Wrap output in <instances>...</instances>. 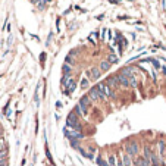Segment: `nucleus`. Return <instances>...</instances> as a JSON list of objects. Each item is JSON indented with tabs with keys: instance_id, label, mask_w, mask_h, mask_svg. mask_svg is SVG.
I'll use <instances>...</instances> for the list:
<instances>
[{
	"instance_id": "nucleus-4",
	"label": "nucleus",
	"mask_w": 166,
	"mask_h": 166,
	"mask_svg": "<svg viewBox=\"0 0 166 166\" xmlns=\"http://www.w3.org/2000/svg\"><path fill=\"white\" fill-rule=\"evenodd\" d=\"M65 134H66V137H69L71 140H80V138L84 137L81 131H76V129H72V128H66Z\"/></svg>"
},
{
	"instance_id": "nucleus-23",
	"label": "nucleus",
	"mask_w": 166,
	"mask_h": 166,
	"mask_svg": "<svg viewBox=\"0 0 166 166\" xmlns=\"http://www.w3.org/2000/svg\"><path fill=\"white\" fill-rule=\"evenodd\" d=\"M49 2V0H38V7H40V9H44V7H46V3Z\"/></svg>"
},
{
	"instance_id": "nucleus-27",
	"label": "nucleus",
	"mask_w": 166,
	"mask_h": 166,
	"mask_svg": "<svg viewBox=\"0 0 166 166\" xmlns=\"http://www.w3.org/2000/svg\"><path fill=\"white\" fill-rule=\"evenodd\" d=\"M0 147H5V141H3V138H0Z\"/></svg>"
},
{
	"instance_id": "nucleus-9",
	"label": "nucleus",
	"mask_w": 166,
	"mask_h": 166,
	"mask_svg": "<svg viewBox=\"0 0 166 166\" xmlns=\"http://www.w3.org/2000/svg\"><path fill=\"white\" fill-rule=\"evenodd\" d=\"M115 76H116V80H118V82H119L121 85L129 87V81H128V78H126V76H124L122 74H118V75H115Z\"/></svg>"
},
{
	"instance_id": "nucleus-14",
	"label": "nucleus",
	"mask_w": 166,
	"mask_h": 166,
	"mask_svg": "<svg viewBox=\"0 0 166 166\" xmlns=\"http://www.w3.org/2000/svg\"><path fill=\"white\" fill-rule=\"evenodd\" d=\"M137 165L138 166H150V162H148L147 159H144V157H138V159H137Z\"/></svg>"
},
{
	"instance_id": "nucleus-32",
	"label": "nucleus",
	"mask_w": 166,
	"mask_h": 166,
	"mask_svg": "<svg viewBox=\"0 0 166 166\" xmlns=\"http://www.w3.org/2000/svg\"><path fill=\"white\" fill-rule=\"evenodd\" d=\"M31 2H36V0H31Z\"/></svg>"
},
{
	"instance_id": "nucleus-31",
	"label": "nucleus",
	"mask_w": 166,
	"mask_h": 166,
	"mask_svg": "<svg viewBox=\"0 0 166 166\" xmlns=\"http://www.w3.org/2000/svg\"><path fill=\"white\" fill-rule=\"evenodd\" d=\"M163 72H165V75H166V68H165V69H163Z\"/></svg>"
},
{
	"instance_id": "nucleus-29",
	"label": "nucleus",
	"mask_w": 166,
	"mask_h": 166,
	"mask_svg": "<svg viewBox=\"0 0 166 166\" xmlns=\"http://www.w3.org/2000/svg\"><path fill=\"white\" fill-rule=\"evenodd\" d=\"M56 107H57V109H59V107H62V103L57 101V103H56Z\"/></svg>"
},
{
	"instance_id": "nucleus-20",
	"label": "nucleus",
	"mask_w": 166,
	"mask_h": 166,
	"mask_svg": "<svg viewBox=\"0 0 166 166\" xmlns=\"http://www.w3.org/2000/svg\"><path fill=\"white\" fill-rule=\"evenodd\" d=\"M97 38H99L97 32H91V34H90V41H91V43H96V41H97Z\"/></svg>"
},
{
	"instance_id": "nucleus-16",
	"label": "nucleus",
	"mask_w": 166,
	"mask_h": 166,
	"mask_svg": "<svg viewBox=\"0 0 166 166\" xmlns=\"http://www.w3.org/2000/svg\"><path fill=\"white\" fill-rule=\"evenodd\" d=\"M118 60H119V57H118L116 55H113V53H110V55L107 56V62H109V63H116Z\"/></svg>"
},
{
	"instance_id": "nucleus-30",
	"label": "nucleus",
	"mask_w": 166,
	"mask_h": 166,
	"mask_svg": "<svg viewBox=\"0 0 166 166\" xmlns=\"http://www.w3.org/2000/svg\"><path fill=\"white\" fill-rule=\"evenodd\" d=\"M3 137V128H0V138Z\"/></svg>"
},
{
	"instance_id": "nucleus-11",
	"label": "nucleus",
	"mask_w": 166,
	"mask_h": 166,
	"mask_svg": "<svg viewBox=\"0 0 166 166\" xmlns=\"http://www.w3.org/2000/svg\"><path fill=\"white\" fill-rule=\"evenodd\" d=\"M80 104H82V106H85L87 109H88L91 106V100L88 99V96H82L81 100H80Z\"/></svg>"
},
{
	"instance_id": "nucleus-25",
	"label": "nucleus",
	"mask_w": 166,
	"mask_h": 166,
	"mask_svg": "<svg viewBox=\"0 0 166 166\" xmlns=\"http://www.w3.org/2000/svg\"><path fill=\"white\" fill-rule=\"evenodd\" d=\"M97 163H99L100 166H107V163H106V162H103V160L100 159V157H99V159H97Z\"/></svg>"
},
{
	"instance_id": "nucleus-5",
	"label": "nucleus",
	"mask_w": 166,
	"mask_h": 166,
	"mask_svg": "<svg viewBox=\"0 0 166 166\" xmlns=\"http://www.w3.org/2000/svg\"><path fill=\"white\" fill-rule=\"evenodd\" d=\"M87 75H88L90 80L96 81V80H99V78H100V69L96 68V66H93L90 71H87Z\"/></svg>"
},
{
	"instance_id": "nucleus-6",
	"label": "nucleus",
	"mask_w": 166,
	"mask_h": 166,
	"mask_svg": "<svg viewBox=\"0 0 166 166\" xmlns=\"http://www.w3.org/2000/svg\"><path fill=\"white\" fill-rule=\"evenodd\" d=\"M125 148H126V154L128 156H135L138 153V146H137V143H128Z\"/></svg>"
},
{
	"instance_id": "nucleus-26",
	"label": "nucleus",
	"mask_w": 166,
	"mask_h": 166,
	"mask_svg": "<svg viewBox=\"0 0 166 166\" xmlns=\"http://www.w3.org/2000/svg\"><path fill=\"white\" fill-rule=\"evenodd\" d=\"M76 55H78V50H71V53H69V56H71V57H74Z\"/></svg>"
},
{
	"instance_id": "nucleus-17",
	"label": "nucleus",
	"mask_w": 166,
	"mask_h": 166,
	"mask_svg": "<svg viewBox=\"0 0 166 166\" xmlns=\"http://www.w3.org/2000/svg\"><path fill=\"white\" fill-rule=\"evenodd\" d=\"M165 150H166L165 141H159V152H160V156H165Z\"/></svg>"
},
{
	"instance_id": "nucleus-1",
	"label": "nucleus",
	"mask_w": 166,
	"mask_h": 166,
	"mask_svg": "<svg viewBox=\"0 0 166 166\" xmlns=\"http://www.w3.org/2000/svg\"><path fill=\"white\" fill-rule=\"evenodd\" d=\"M66 126L68 128H72V129H76V131H81V125L78 122V116L75 115L74 112H71L66 118Z\"/></svg>"
},
{
	"instance_id": "nucleus-22",
	"label": "nucleus",
	"mask_w": 166,
	"mask_h": 166,
	"mask_svg": "<svg viewBox=\"0 0 166 166\" xmlns=\"http://www.w3.org/2000/svg\"><path fill=\"white\" fill-rule=\"evenodd\" d=\"M88 80H87V78H82V80H81V87H82V88H88Z\"/></svg>"
},
{
	"instance_id": "nucleus-8",
	"label": "nucleus",
	"mask_w": 166,
	"mask_h": 166,
	"mask_svg": "<svg viewBox=\"0 0 166 166\" xmlns=\"http://www.w3.org/2000/svg\"><path fill=\"white\" fill-rule=\"evenodd\" d=\"M66 90H65V93L66 94H71V93H74V90H75V87H76V84H75V81L72 80V78H71V80H69L68 82H66Z\"/></svg>"
},
{
	"instance_id": "nucleus-21",
	"label": "nucleus",
	"mask_w": 166,
	"mask_h": 166,
	"mask_svg": "<svg viewBox=\"0 0 166 166\" xmlns=\"http://www.w3.org/2000/svg\"><path fill=\"white\" fill-rule=\"evenodd\" d=\"M63 74L65 75H71V66H69V65H63Z\"/></svg>"
},
{
	"instance_id": "nucleus-19",
	"label": "nucleus",
	"mask_w": 166,
	"mask_h": 166,
	"mask_svg": "<svg viewBox=\"0 0 166 166\" xmlns=\"http://www.w3.org/2000/svg\"><path fill=\"white\" fill-rule=\"evenodd\" d=\"M150 154H152L150 147H146V148H144V159H147V160H148V157H150Z\"/></svg>"
},
{
	"instance_id": "nucleus-3",
	"label": "nucleus",
	"mask_w": 166,
	"mask_h": 166,
	"mask_svg": "<svg viewBox=\"0 0 166 166\" xmlns=\"http://www.w3.org/2000/svg\"><path fill=\"white\" fill-rule=\"evenodd\" d=\"M88 99L91 101H99V100H104L103 96L100 94V91L97 90V87H93V88H90L88 91Z\"/></svg>"
},
{
	"instance_id": "nucleus-7",
	"label": "nucleus",
	"mask_w": 166,
	"mask_h": 166,
	"mask_svg": "<svg viewBox=\"0 0 166 166\" xmlns=\"http://www.w3.org/2000/svg\"><path fill=\"white\" fill-rule=\"evenodd\" d=\"M87 112H88V109H87L85 106H82V104H80V103L75 106V110H74V113H75L76 116H78V115H80V116H85Z\"/></svg>"
},
{
	"instance_id": "nucleus-28",
	"label": "nucleus",
	"mask_w": 166,
	"mask_h": 166,
	"mask_svg": "<svg viewBox=\"0 0 166 166\" xmlns=\"http://www.w3.org/2000/svg\"><path fill=\"white\" fill-rule=\"evenodd\" d=\"M0 166H6V160H0Z\"/></svg>"
},
{
	"instance_id": "nucleus-10",
	"label": "nucleus",
	"mask_w": 166,
	"mask_h": 166,
	"mask_svg": "<svg viewBox=\"0 0 166 166\" xmlns=\"http://www.w3.org/2000/svg\"><path fill=\"white\" fill-rule=\"evenodd\" d=\"M107 87H118L119 85V82H118V80H116V76H110V78H107V81L104 82Z\"/></svg>"
},
{
	"instance_id": "nucleus-12",
	"label": "nucleus",
	"mask_w": 166,
	"mask_h": 166,
	"mask_svg": "<svg viewBox=\"0 0 166 166\" xmlns=\"http://www.w3.org/2000/svg\"><path fill=\"white\" fill-rule=\"evenodd\" d=\"M122 165L124 166H132V159H131V156L124 154V157H122Z\"/></svg>"
},
{
	"instance_id": "nucleus-2",
	"label": "nucleus",
	"mask_w": 166,
	"mask_h": 166,
	"mask_svg": "<svg viewBox=\"0 0 166 166\" xmlns=\"http://www.w3.org/2000/svg\"><path fill=\"white\" fill-rule=\"evenodd\" d=\"M97 90L100 91V94L103 96V99H107V97H113V93L110 90V87H107L104 82H100L97 85Z\"/></svg>"
},
{
	"instance_id": "nucleus-18",
	"label": "nucleus",
	"mask_w": 166,
	"mask_h": 166,
	"mask_svg": "<svg viewBox=\"0 0 166 166\" xmlns=\"http://www.w3.org/2000/svg\"><path fill=\"white\" fill-rule=\"evenodd\" d=\"M66 65L74 66V65H75V59H74V57H71V56H66Z\"/></svg>"
},
{
	"instance_id": "nucleus-24",
	"label": "nucleus",
	"mask_w": 166,
	"mask_h": 166,
	"mask_svg": "<svg viewBox=\"0 0 166 166\" xmlns=\"http://www.w3.org/2000/svg\"><path fill=\"white\" fill-rule=\"evenodd\" d=\"M148 60H150V62L154 65V68H160V65H159V62H157V60H153V59H148Z\"/></svg>"
},
{
	"instance_id": "nucleus-15",
	"label": "nucleus",
	"mask_w": 166,
	"mask_h": 166,
	"mask_svg": "<svg viewBox=\"0 0 166 166\" xmlns=\"http://www.w3.org/2000/svg\"><path fill=\"white\" fill-rule=\"evenodd\" d=\"M110 68V63L107 62V60H103V62L100 63V66H99V69H100V72L101 71H107V69Z\"/></svg>"
},
{
	"instance_id": "nucleus-13",
	"label": "nucleus",
	"mask_w": 166,
	"mask_h": 166,
	"mask_svg": "<svg viewBox=\"0 0 166 166\" xmlns=\"http://www.w3.org/2000/svg\"><path fill=\"white\" fill-rule=\"evenodd\" d=\"M118 163V159H116V156L115 154H110L107 157V166H116Z\"/></svg>"
}]
</instances>
